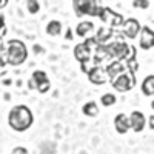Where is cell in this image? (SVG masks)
<instances>
[{"mask_svg":"<svg viewBox=\"0 0 154 154\" xmlns=\"http://www.w3.org/2000/svg\"><path fill=\"white\" fill-rule=\"evenodd\" d=\"M34 123L32 111L26 105H16L8 112V125L17 133L28 131Z\"/></svg>","mask_w":154,"mask_h":154,"instance_id":"cell-1","label":"cell"},{"mask_svg":"<svg viewBox=\"0 0 154 154\" xmlns=\"http://www.w3.org/2000/svg\"><path fill=\"white\" fill-rule=\"evenodd\" d=\"M28 59V48L19 38H11L6 49V62L11 66H19Z\"/></svg>","mask_w":154,"mask_h":154,"instance_id":"cell-2","label":"cell"},{"mask_svg":"<svg viewBox=\"0 0 154 154\" xmlns=\"http://www.w3.org/2000/svg\"><path fill=\"white\" fill-rule=\"evenodd\" d=\"M99 42L96 37H91V38H86V40L83 43H79L74 46V57L75 60L80 63V65H83V63H89L93 59V53L94 49L97 48Z\"/></svg>","mask_w":154,"mask_h":154,"instance_id":"cell-3","label":"cell"},{"mask_svg":"<svg viewBox=\"0 0 154 154\" xmlns=\"http://www.w3.org/2000/svg\"><path fill=\"white\" fill-rule=\"evenodd\" d=\"M72 8L77 17H83V16L97 17L100 11L97 0H72Z\"/></svg>","mask_w":154,"mask_h":154,"instance_id":"cell-4","label":"cell"},{"mask_svg":"<svg viewBox=\"0 0 154 154\" xmlns=\"http://www.w3.org/2000/svg\"><path fill=\"white\" fill-rule=\"evenodd\" d=\"M111 85L112 88L116 89V91L119 93H126L130 91V89L134 88L136 85V77H134V72H122L119 74L117 77H114V79L111 80Z\"/></svg>","mask_w":154,"mask_h":154,"instance_id":"cell-5","label":"cell"},{"mask_svg":"<svg viewBox=\"0 0 154 154\" xmlns=\"http://www.w3.org/2000/svg\"><path fill=\"white\" fill-rule=\"evenodd\" d=\"M106 48V53H108V57H114L116 60H123V59H128V54L131 53L130 46L123 42H114L111 45H105Z\"/></svg>","mask_w":154,"mask_h":154,"instance_id":"cell-6","label":"cell"},{"mask_svg":"<svg viewBox=\"0 0 154 154\" xmlns=\"http://www.w3.org/2000/svg\"><path fill=\"white\" fill-rule=\"evenodd\" d=\"M97 17L103 23H108L109 26H122V23H123V17L120 14L114 12L109 8H103V6H100V11H99Z\"/></svg>","mask_w":154,"mask_h":154,"instance_id":"cell-7","label":"cell"},{"mask_svg":"<svg viewBox=\"0 0 154 154\" xmlns=\"http://www.w3.org/2000/svg\"><path fill=\"white\" fill-rule=\"evenodd\" d=\"M32 82H34V86L35 89L40 94H46L49 89H51V82L48 79V75L45 71H34L32 72Z\"/></svg>","mask_w":154,"mask_h":154,"instance_id":"cell-8","label":"cell"},{"mask_svg":"<svg viewBox=\"0 0 154 154\" xmlns=\"http://www.w3.org/2000/svg\"><path fill=\"white\" fill-rule=\"evenodd\" d=\"M86 75H88L89 82L94 83V85H103V83L108 82L106 69H105V68H102L100 65H94L91 69L86 72Z\"/></svg>","mask_w":154,"mask_h":154,"instance_id":"cell-9","label":"cell"},{"mask_svg":"<svg viewBox=\"0 0 154 154\" xmlns=\"http://www.w3.org/2000/svg\"><path fill=\"white\" fill-rule=\"evenodd\" d=\"M140 29H142V26H140L139 20H136L133 17L123 20V23H122V31H123L125 37H128V38H136L140 34Z\"/></svg>","mask_w":154,"mask_h":154,"instance_id":"cell-10","label":"cell"},{"mask_svg":"<svg viewBox=\"0 0 154 154\" xmlns=\"http://www.w3.org/2000/svg\"><path fill=\"white\" fill-rule=\"evenodd\" d=\"M139 46L142 49H151L154 48V31L149 26H142L139 34Z\"/></svg>","mask_w":154,"mask_h":154,"instance_id":"cell-11","label":"cell"},{"mask_svg":"<svg viewBox=\"0 0 154 154\" xmlns=\"http://www.w3.org/2000/svg\"><path fill=\"white\" fill-rule=\"evenodd\" d=\"M130 125H131V130L134 133H142L145 130V125H146L145 114L142 111H133L130 114Z\"/></svg>","mask_w":154,"mask_h":154,"instance_id":"cell-12","label":"cell"},{"mask_svg":"<svg viewBox=\"0 0 154 154\" xmlns=\"http://www.w3.org/2000/svg\"><path fill=\"white\" fill-rule=\"evenodd\" d=\"M114 128L119 134H126L128 130L131 128L130 125V116H126L125 112H119L114 117Z\"/></svg>","mask_w":154,"mask_h":154,"instance_id":"cell-13","label":"cell"},{"mask_svg":"<svg viewBox=\"0 0 154 154\" xmlns=\"http://www.w3.org/2000/svg\"><path fill=\"white\" fill-rule=\"evenodd\" d=\"M105 69H106V74H108L109 80H112L114 77H117L119 74L125 72V66L120 63V60H112L111 63H108V66Z\"/></svg>","mask_w":154,"mask_h":154,"instance_id":"cell-14","label":"cell"},{"mask_svg":"<svg viewBox=\"0 0 154 154\" xmlns=\"http://www.w3.org/2000/svg\"><path fill=\"white\" fill-rule=\"evenodd\" d=\"M93 29H94V23L89 22V20H83V22H80L79 25H77L75 34L79 37H86L89 32H93Z\"/></svg>","mask_w":154,"mask_h":154,"instance_id":"cell-15","label":"cell"},{"mask_svg":"<svg viewBox=\"0 0 154 154\" xmlns=\"http://www.w3.org/2000/svg\"><path fill=\"white\" fill-rule=\"evenodd\" d=\"M142 93L145 94V96H154V74H149V75H146L145 79H143V82H142Z\"/></svg>","mask_w":154,"mask_h":154,"instance_id":"cell-16","label":"cell"},{"mask_svg":"<svg viewBox=\"0 0 154 154\" xmlns=\"http://www.w3.org/2000/svg\"><path fill=\"white\" fill-rule=\"evenodd\" d=\"M82 112L86 116V117H96V116L99 114V106L96 102H86V103L82 106Z\"/></svg>","mask_w":154,"mask_h":154,"instance_id":"cell-17","label":"cell"},{"mask_svg":"<svg viewBox=\"0 0 154 154\" xmlns=\"http://www.w3.org/2000/svg\"><path fill=\"white\" fill-rule=\"evenodd\" d=\"M62 32V23L59 20H51L48 25H46V34L48 35H59Z\"/></svg>","mask_w":154,"mask_h":154,"instance_id":"cell-18","label":"cell"},{"mask_svg":"<svg viewBox=\"0 0 154 154\" xmlns=\"http://www.w3.org/2000/svg\"><path fill=\"white\" fill-rule=\"evenodd\" d=\"M116 102H117V97H116L114 94H111V93H106V94H103L100 97V103L103 105V106H112Z\"/></svg>","mask_w":154,"mask_h":154,"instance_id":"cell-19","label":"cell"},{"mask_svg":"<svg viewBox=\"0 0 154 154\" xmlns=\"http://www.w3.org/2000/svg\"><path fill=\"white\" fill-rule=\"evenodd\" d=\"M26 8L29 14H37L40 11V5H38L37 0H26Z\"/></svg>","mask_w":154,"mask_h":154,"instance_id":"cell-20","label":"cell"},{"mask_svg":"<svg viewBox=\"0 0 154 154\" xmlns=\"http://www.w3.org/2000/svg\"><path fill=\"white\" fill-rule=\"evenodd\" d=\"M133 6L134 8H140V9H146L149 6L148 0H133Z\"/></svg>","mask_w":154,"mask_h":154,"instance_id":"cell-21","label":"cell"},{"mask_svg":"<svg viewBox=\"0 0 154 154\" xmlns=\"http://www.w3.org/2000/svg\"><path fill=\"white\" fill-rule=\"evenodd\" d=\"M11 154H28V149L25 146H16L14 149H12Z\"/></svg>","mask_w":154,"mask_h":154,"instance_id":"cell-22","label":"cell"},{"mask_svg":"<svg viewBox=\"0 0 154 154\" xmlns=\"http://www.w3.org/2000/svg\"><path fill=\"white\" fill-rule=\"evenodd\" d=\"M146 122H148V126H149V130H154V114H152V116H149Z\"/></svg>","mask_w":154,"mask_h":154,"instance_id":"cell-23","label":"cell"},{"mask_svg":"<svg viewBox=\"0 0 154 154\" xmlns=\"http://www.w3.org/2000/svg\"><path fill=\"white\" fill-rule=\"evenodd\" d=\"M6 3H8V0H0V9L5 8V6H6Z\"/></svg>","mask_w":154,"mask_h":154,"instance_id":"cell-24","label":"cell"},{"mask_svg":"<svg viewBox=\"0 0 154 154\" xmlns=\"http://www.w3.org/2000/svg\"><path fill=\"white\" fill-rule=\"evenodd\" d=\"M2 28H5V20H3L2 16H0V29H2Z\"/></svg>","mask_w":154,"mask_h":154,"instance_id":"cell-25","label":"cell"},{"mask_svg":"<svg viewBox=\"0 0 154 154\" xmlns=\"http://www.w3.org/2000/svg\"><path fill=\"white\" fill-rule=\"evenodd\" d=\"M151 108H152V111H154V99H152V102H151Z\"/></svg>","mask_w":154,"mask_h":154,"instance_id":"cell-26","label":"cell"}]
</instances>
